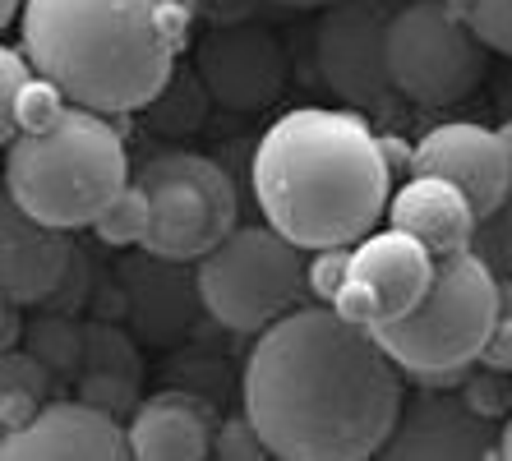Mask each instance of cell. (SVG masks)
<instances>
[{"label": "cell", "mask_w": 512, "mask_h": 461, "mask_svg": "<svg viewBox=\"0 0 512 461\" xmlns=\"http://www.w3.org/2000/svg\"><path fill=\"white\" fill-rule=\"evenodd\" d=\"M406 162H411L416 176L453 180L457 190L476 203L480 222L499 213L512 190L508 134L489 130V125H476V120H443V125L425 130Z\"/></svg>", "instance_id": "obj_13"}, {"label": "cell", "mask_w": 512, "mask_h": 461, "mask_svg": "<svg viewBox=\"0 0 512 461\" xmlns=\"http://www.w3.org/2000/svg\"><path fill=\"white\" fill-rule=\"evenodd\" d=\"M273 5H282V10H328L337 0H273Z\"/></svg>", "instance_id": "obj_32"}, {"label": "cell", "mask_w": 512, "mask_h": 461, "mask_svg": "<svg viewBox=\"0 0 512 461\" xmlns=\"http://www.w3.org/2000/svg\"><path fill=\"white\" fill-rule=\"evenodd\" d=\"M70 231L42 222L0 194V291L14 305H47L74 263Z\"/></svg>", "instance_id": "obj_15"}, {"label": "cell", "mask_w": 512, "mask_h": 461, "mask_svg": "<svg viewBox=\"0 0 512 461\" xmlns=\"http://www.w3.org/2000/svg\"><path fill=\"white\" fill-rule=\"evenodd\" d=\"M453 10L476 28L494 51L512 56V0H453Z\"/></svg>", "instance_id": "obj_24"}, {"label": "cell", "mask_w": 512, "mask_h": 461, "mask_svg": "<svg viewBox=\"0 0 512 461\" xmlns=\"http://www.w3.org/2000/svg\"><path fill=\"white\" fill-rule=\"evenodd\" d=\"M388 226H402V231L425 240L439 259H448V254H462L476 245L480 213L453 180L411 171V180H402V190H393V199H388Z\"/></svg>", "instance_id": "obj_16"}, {"label": "cell", "mask_w": 512, "mask_h": 461, "mask_svg": "<svg viewBox=\"0 0 512 461\" xmlns=\"http://www.w3.org/2000/svg\"><path fill=\"white\" fill-rule=\"evenodd\" d=\"M499 457L512 461V411L499 420Z\"/></svg>", "instance_id": "obj_31"}, {"label": "cell", "mask_w": 512, "mask_h": 461, "mask_svg": "<svg viewBox=\"0 0 512 461\" xmlns=\"http://www.w3.org/2000/svg\"><path fill=\"white\" fill-rule=\"evenodd\" d=\"M494 319H499V268L471 245L439 259L425 300L402 319L379 323L374 337L411 379L462 383L471 365H480Z\"/></svg>", "instance_id": "obj_5"}, {"label": "cell", "mask_w": 512, "mask_h": 461, "mask_svg": "<svg viewBox=\"0 0 512 461\" xmlns=\"http://www.w3.org/2000/svg\"><path fill=\"white\" fill-rule=\"evenodd\" d=\"M130 180V153L111 116L79 102L47 130L5 143V194L60 231L93 226Z\"/></svg>", "instance_id": "obj_4"}, {"label": "cell", "mask_w": 512, "mask_h": 461, "mask_svg": "<svg viewBox=\"0 0 512 461\" xmlns=\"http://www.w3.org/2000/svg\"><path fill=\"white\" fill-rule=\"evenodd\" d=\"M250 185L263 222L300 249L356 245L388 217L393 157L365 111L296 107L263 130Z\"/></svg>", "instance_id": "obj_2"}, {"label": "cell", "mask_w": 512, "mask_h": 461, "mask_svg": "<svg viewBox=\"0 0 512 461\" xmlns=\"http://www.w3.org/2000/svg\"><path fill=\"white\" fill-rule=\"evenodd\" d=\"M51 379H56V369L47 360H37L33 351L10 346L0 355V434L28 425L37 406L51 402Z\"/></svg>", "instance_id": "obj_18"}, {"label": "cell", "mask_w": 512, "mask_h": 461, "mask_svg": "<svg viewBox=\"0 0 512 461\" xmlns=\"http://www.w3.org/2000/svg\"><path fill=\"white\" fill-rule=\"evenodd\" d=\"M130 452L139 461L213 457V411L190 392H153L130 411Z\"/></svg>", "instance_id": "obj_17"}, {"label": "cell", "mask_w": 512, "mask_h": 461, "mask_svg": "<svg viewBox=\"0 0 512 461\" xmlns=\"http://www.w3.org/2000/svg\"><path fill=\"white\" fill-rule=\"evenodd\" d=\"M5 461H120L130 452V425L93 397H56L42 402L28 425L0 434Z\"/></svg>", "instance_id": "obj_14"}, {"label": "cell", "mask_w": 512, "mask_h": 461, "mask_svg": "<svg viewBox=\"0 0 512 461\" xmlns=\"http://www.w3.org/2000/svg\"><path fill=\"white\" fill-rule=\"evenodd\" d=\"M19 47L70 102L102 116L153 107L190 37L185 0H28Z\"/></svg>", "instance_id": "obj_3"}, {"label": "cell", "mask_w": 512, "mask_h": 461, "mask_svg": "<svg viewBox=\"0 0 512 461\" xmlns=\"http://www.w3.org/2000/svg\"><path fill=\"white\" fill-rule=\"evenodd\" d=\"M199 305L227 332L259 337L268 323L305 305L310 296V263L300 245L282 236L273 222L236 226L217 249L194 263Z\"/></svg>", "instance_id": "obj_6"}, {"label": "cell", "mask_w": 512, "mask_h": 461, "mask_svg": "<svg viewBox=\"0 0 512 461\" xmlns=\"http://www.w3.org/2000/svg\"><path fill=\"white\" fill-rule=\"evenodd\" d=\"M65 107H70L65 88L51 83L47 74H33V83H28L24 97H19V111H14V139L24 130H47V125H56V120L65 116Z\"/></svg>", "instance_id": "obj_22"}, {"label": "cell", "mask_w": 512, "mask_h": 461, "mask_svg": "<svg viewBox=\"0 0 512 461\" xmlns=\"http://www.w3.org/2000/svg\"><path fill=\"white\" fill-rule=\"evenodd\" d=\"M125 277H134L139 286H130V305L139 314V332L148 342H171L185 332V282H153L157 277V259L143 249V268H125Z\"/></svg>", "instance_id": "obj_19"}, {"label": "cell", "mask_w": 512, "mask_h": 461, "mask_svg": "<svg viewBox=\"0 0 512 461\" xmlns=\"http://www.w3.org/2000/svg\"><path fill=\"white\" fill-rule=\"evenodd\" d=\"M19 309H24V305L5 300V319H0V342H5V351H10V346H19V337H28V323L19 319Z\"/></svg>", "instance_id": "obj_29"}, {"label": "cell", "mask_w": 512, "mask_h": 461, "mask_svg": "<svg viewBox=\"0 0 512 461\" xmlns=\"http://www.w3.org/2000/svg\"><path fill=\"white\" fill-rule=\"evenodd\" d=\"M346 272H351V245L314 249V259H310V300L333 305V296L342 291V282H346Z\"/></svg>", "instance_id": "obj_27"}, {"label": "cell", "mask_w": 512, "mask_h": 461, "mask_svg": "<svg viewBox=\"0 0 512 461\" xmlns=\"http://www.w3.org/2000/svg\"><path fill=\"white\" fill-rule=\"evenodd\" d=\"M480 369L512 374V277H499V319H494V332L480 351Z\"/></svg>", "instance_id": "obj_28"}, {"label": "cell", "mask_w": 512, "mask_h": 461, "mask_svg": "<svg viewBox=\"0 0 512 461\" xmlns=\"http://www.w3.org/2000/svg\"><path fill=\"white\" fill-rule=\"evenodd\" d=\"M503 134H508V148H512V120L503 125ZM476 249L499 268V277H512V190H508V199H503L499 213L480 222Z\"/></svg>", "instance_id": "obj_25"}, {"label": "cell", "mask_w": 512, "mask_h": 461, "mask_svg": "<svg viewBox=\"0 0 512 461\" xmlns=\"http://www.w3.org/2000/svg\"><path fill=\"white\" fill-rule=\"evenodd\" d=\"M489 42L453 0H402L388 24V74L402 102L429 111L462 107L489 74Z\"/></svg>", "instance_id": "obj_7"}, {"label": "cell", "mask_w": 512, "mask_h": 461, "mask_svg": "<svg viewBox=\"0 0 512 461\" xmlns=\"http://www.w3.org/2000/svg\"><path fill=\"white\" fill-rule=\"evenodd\" d=\"M148 222H153V208H148V190L139 180H130L125 190L111 199V208L93 222V236L102 240L107 249H130V245H143L148 236Z\"/></svg>", "instance_id": "obj_20"}, {"label": "cell", "mask_w": 512, "mask_h": 461, "mask_svg": "<svg viewBox=\"0 0 512 461\" xmlns=\"http://www.w3.org/2000/svg\"><path fill=\"white\" fill-rule=\"evenodd\" d=\"M402 0H337L314 28V65L328 93L365 116H397L402 93L388 74V24Z\"/></svg>", "instance_id": "obj_9"}, {"label": "cell", "mask_w": 512, "mask_h": 461, "mask_svg": "<svg viewBox=\"0 0 512 461\" xmlns=\"http://www.w3.org/2000/svg\"><path fill=\"white\" fill-rule=\"evenodd\" d=\"M134 180L148 190V208H153L143 249L157 259L199 263L240 226L236 185L213 157L180 153V148L153 153Z\"/></svg>", "instance_id": "obj_8"}, {"label": "cell", "mask_w": 512, "mask_h": 461, "mask_svg": "<svg viewBox=\"0 0 512 461\" xmlns=\"http://www.w3.org/2000/svg\"><path fill=\"white\" fill-rule=\"evenodd\" d=\"M28 351L37 360H47L56 374H74L84 365L88 337H79L74 319H65V314H42V319L28 323Z\"/></svg>", "instance_id": "obj_21"}, {"label": "cell", "mask_w": 512, "mask_h": 461, "mask_svg": "<svg viewBox=\"0 0 512 461\" xmlns=\"http://www.w3.org/2000/svg\"><path fill=\"white\" fill-rule=\"evenodd\" d=\"M24 5H28V0H0V24H5V28H19V19H24Z\"/></svg>", "instance_id": "obj_30"}, {"label": "cell", "mask_w": 512, "mask_h": 461, "mask_svg": "<svg viewBox=\"0 0 512 461\" xmlns=\"http://www.w3.org/2000/svg\"><path fill=\"white\" fill-rule=\"evenodd\" d=\"M213 457H222V461H254V457H273V452H268V443H263L259 425H254L250 415H245V406H240V415H227V420L217 425Z\"/></svg>", "instance_id": "obj_26"}, {"label": "cell", "mask_w": 512, "mask_h": 461, "mask_svg": "<svg viewBox=\"0 0 512 461\" xmlns=\"http://www.w3.org/2000/svg\"><path fill=\"white\" fill-rule=\"evenodd\" d=\"M194 79L227 111H268L291 79L286 42L263 24H217L194 47Z\"/></svg>", "instance_id": "obj_11"}, {"label": "cell", "mask_w": 512, "mask_h": 461, "mask_svg": "<svg viewBox=\"0 0 512 461\" xmlns=\"http://www.w3.org/2000/svg\"><path fill=\"white\" fill-rule=\"evenodd\" d=\"M402 402V369L379 337L319 300L268 323L240 374V406L282 461L374 457Z\"/></svg>", "instance_id": "obj_1"}, {"label": "cell", "mask_w": 512, "mask_h": 461, "mask_svg": "<svg viewBox=\"0 0 512 461\" xmlns=\"http://www.w3.org/2000/svg\"><path fill=\"white\" fill-rule=\"evenodd\" d=\"M393 461H489L499 457V420L471 406L466 392L448 383H425V392H406L397 425L383 443Z\"/></svg>", "instance_id": "obj_12"}, {"label": "cell", "mask_w": 512, "mask_h": 461, "mask_svg": "<svg viewBox=\"0 0 512 461\" xmlns=\"http://www.w3.org/2000/svg\"><path fill=\"white\" fill-rule=\"evenodd\" d=\"M33 74H37L33 60H28V51L19 42L0 47V139L5 143L14 139V111H19V97L33 83Z\"/></svg>", "instance_id": "obj_23"}, {"label": "cell", "mask_w": 512, "mask_h": 461, "mask_svg": "<svg viewBox=\"0 0 512 461\" xmlns=\"http://www.w3.org/2000/svg\"><path fill=\"white\" fill-rule=\"evenodd\" d=\"M434 272H439V254L425 240L402 226H383L351 245V272L333 296V309L346 323L374 332L379 323L411 314L425 300Z\"/></svg>", "instance_id": "obj_10"}]
</instances>
